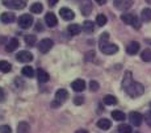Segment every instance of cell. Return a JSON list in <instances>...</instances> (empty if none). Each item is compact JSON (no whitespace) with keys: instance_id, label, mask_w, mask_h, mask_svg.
Instances as JSON below:
<instances>
[{"instance_id":"17","label":"cell","mask_w":151,"mask_h":133,"mask_svg":"<svg viewBox=\"0 0 151 133\" xmlns=\"http://www.w3.org/2000/svg\"><path fill=\"white\" fill-rule=\"evenodd\" d=\"M0 20H1L4 24H11V22H13L14 20H16V17H14L12 12H4L0 16Z\"/></svg>"},{"instance_id":"7","label":"cell","mask_w":151,"mask_h":133,"mask_svg":"<svg viewBox=\"0 0 151 133\" xmlns=\"http://www.w3.org/2000/svg\"><path fill=\"white\" fill-rule=\"evenodd\" d=\"M134 0H114V7L120 11H126L132 8Z\"/></svg>"},{"instance_id":"28","label":"cell","mask_w":151,"mask_h":133,"mask_svg":"<svg viewBox=\"0 0 151 133\" xmlns=\"http://www.w3.org/2000/svg\"><path fill=\"white\" fill-rule=\"evenodd\" d=\"M104 103H105L106 106H114V104H117V98L113 96V95H106V96L104 98Z\"/></svg>"},{"instance_id":"33","label":"cell","mask_w":151,"mask_h":133,"mask_svg":"<svg viewBox=\"0 0 151 133\" xmlns=\"http://www.w3.org/2000/svg\"><path fill=\"white\" fill-rule=\"evenodd\" d=\"M99 83L97 82H95V80H91V83H89V88H91V91H97L99 90Z\"/></svg>"},{"instance_id":"31","label":"cell","mask_w":151,"mask_h":133,"mask_svg":"<svg viewBox=\"0 0 151 133\" xmlns=\"http://www.w3.org/2000/svg\"><path fill=\"white\" fill-rule=\"evenodd\" d=\"M25 44L29 45V46H34L36 45V36H33V34L25 36Z\"/></svg>"},{"instance_id":"32","label":"cell","mask_w":151,"mask_h":133,"mask_svg":"<svg viewBox=\"0 0 151 133\" xmlns=\"http://www.w3.org/2000/svg\"><path fill=\"white\" fill-rule=\"evenodd\" d=\"M106 16L105 15H99L97 17H96V24L99 25V27H104V25L106 24Z\"/></svg>"},{"instance_id":"26","label":"cell","mask_w":151,"mask_h":133,"mask_svg":"<svg viewBox=\"0 0 151 133\" xmlns=\"http://www.w3.org/2000/svg\"><path fill=\"white\" fill-rule=\"evenodd\" d=\"M112 117L116 121H124L126 116H125V113L122 111H113L112 112Z\"/></svg>"},{"instance_id":"8","label":"cell","mask_w":151,"mask_h":133,"mask_svg":"<svg viewBox=\"0 0 151 133\" xmlns=\"http://www.w3.org/2000/svg\"><path fill=\"white\" fill-rule=\"evenodd\" d=\"M16 59L19 62H22V63H28L30 61H33V54L30 51H27V50H22V51H19V54L16 56Z\"/></svg>"},{"instance_id":"11","label":"cell","mask_w":151,"mask_h":133,"mask_svg":"<svg viewBox=\"0 0 151 133\" xmlns=\"http://www.w3.org/2000/svg\"><path fill=\"white\" fill-rule=\"evenodd\" d=\"M59 15L62 16V19H63V20H66V21H70V20H72V19L75 17L74 11L68 9V8H60Z\"/></svg>"},{"instance_id":"10","label":"cell","mask_w":151,"mask_h":133,"mask_svg":"<svg viewBox=\"0 0 151 133\" xmlns=\"http://www.w3.org/2000/svg\"><path fill=\"white\" fill-rule=\"evenodd\" d=\"M67 98H68V92H67V90H65V88H59L55 92V100H57L58 103H63L65 100H67Z\"/></svg>"},{"instance_id":"24","label":"cell","mask_w":151,"mask_h":133,"mask_svg":"<svg viewBox=\"0 0 151 133\" xmlns=\"http://www.w3.org/2000/svg\"><path fill=\"white\" fill-rule=\"evenodd\" d=\"M83 30L84 32H87V33H92V32L95 30V24L92 21H84V24H83Z\"/></svg>"},{"instance_id":"2","label":"cell","mask_w":151,"mask_h":133,"mask_svg":"<svg viewBox=\"0 0 151 133\" xmlns=\"http://www.w3.org/2000/svg\"><path fill=\"white\" fill-rule=\"evenodd\" d=\"M99 45H100V50L103 51L104 54H108V56L116 54L118 51V46L116 44H110L108 41H100Z\"/></svg>"},{"instance_id":"29","label":"cell","mask_w":151,"mask_h":133,"mask_svg":"<svg viewBox=\"0 0 151 133\" xmlns=\"http://www.w3.org/2000/svg\"><path fill=\"white\" fill-rule=\"evenodd\" d=\"M141 58H142V61H145V62H151V50L150 49H146V50L142 51Z\"/></svg>"},{"instance_id":"40","label":"cell","mask_w":151,"mask_h":133,"mask_svg":"<svg viewBox=\"0 0 151 133\" xmlns=\"http://www.w3.org/2000/svg\"><path fill=\"white\" fill-rule=\"evenodd\" d=\"M36 29L37 30H42V24H41V22H37V27H36Z\"/></svg>"},{"instance_id":"30","label":"cell","mask_w":151,"mask_h":133,"mask_svg":"<svg viewBox=\"0 0 151 133\" xmlns=\"http://www.w3.org/2000/svg\"><path fill=\"white\" fill-rule=\"evenodd\" d=\"M118 133H133V129L130 125H126V124H121L118 126Z\"/></svg>"},{"instance_id":"35","label":"cell","mask_w":151,"mask_h":133,"mask_svg":"<svg viewBox=\"0 0 151 133\" xmlns=\"http://www.w3.org/2000/svg\"><path fill=\"white\" fill-rule=\"evenodd\" d=\"M145 121L147 123V125L151 126V111L146 112V115H145Z\"/></svg>"},{"instance_id":"37","label":"cell","mask_w":151,"mask_h":133,"mask_svg":"<svg viewBox=\"0 0 151 133\" xmlns=\"http://www.w3.org/2000/svg\"><path fill=\"white\" fill-rule=\"evenodd\" d=\"M108 38H109V34L108 33H103L100 36V41H108Z\"/></svg>"},{"instance_id":"19","label":"cell","mask_w":151,"mask_h":133,"mask_svg":"<svg viewBox=\"0 0 151 133\" xmlns=\"http://www.w3.org/2000/svg\"><path fill=\"white\" fill-rule=\"evenodd\" d=\"M97 126L100 129H104V131H106V129H109L110 126H112V121L108 120V119H100V120L97 121Z\"/></svg>"},{"instance_id":"21","label":"cell","mask_w":151,"mask_h":133,"mask_svg":"<svg viewBox=\"0 0 151 133\" xmlns=\"http://www.w3.org/2000/svg\"><path fill=\"white\" fill-rule=\"evenodd\" d=\"M30 132V126H29L28 123L25 121H21V123L17 125V133H29Z\"/></svg>"},{"instance_id":"5","label":"cell","mask_w":151,"mask_h":133,"mask_svg":"<svg viewBox=\"0 0 151 133\" xmlns=\"http://www.w3.org/2000/svg\"><path fill=\"white\" fill-rule=\"evenodd\" d=\"M54 46V41L50 38H43L41 41L38 42V45H37V48H38V50L41 51V53H47V51H50V49Z\"/></svg>"},{"instance_id":"38","label":"cell","mask_w":151,"mask_h":133,"mask_svg":"<svg viewBox=\"0 0 151 133\" xmlns=\"http://www.w3.org/2000/svg\"><path fill=\"white\" fill-rule=\"evenodd\" d=\"M4 100V90L0 87V102H3Z\"/></svg>"},{"instance_id":"27","label":"cell","mask_w":151,"mask_h":133,"mask_svg":"<svg viewBox=\"0 0 151 133\" xmlns=\"http://www.w3.org/2000/svg\"><path fill=\"white\" fill-rule=\"evenodd\" d=\"M30 11L33 13H41L43 11V5L41 3H33V4L30 5Z\"/></svg>"},{"instance_id":"25","label":"cell","mask_w":151,"mask_h":133,"mask_svg":"<svg viewBox=\"0 0 151 133\" xmlns=\"http://www.w3.org/2000/svg\"><path fill=\"white\" fill-rule=\"evenodd\" d=\"M21 73H22L24 77L32 78L34 75V70H33V67H32V66H24V67H22V70H21Z\"/></svg>"},{"instance_id":"9","label":"cell","mask_w":151,"mask_h":133,"mask_svg":"<svg viewBox=\"0 0 151 133\" xmlns=\"http://www.w3.org/2000/svg\"><path fill=\"white\" fill-rule=\"evenodd\" d=\"M143 116H142L139 112H132V113L129 115V120L132 121V124L133 125H135V126H139L142 124V121H143Z\"/></svg>"},{"instance_id":"4","label":"cell","mask_w":151,"mask_h":133,"mask_svg":"<svg viewBox=\"0 0 151 133\" xmlns=\"http://www.w3.org/2000/svg\"><path fill=\"white\" fill-rule=\"evenodd\" d=\"M4 7L12 9H22L27 7V0H1Z\"/></svg>"},{"instance_id":"12","label":"cell","mask_w":151,"mask_h":133,"mask_svg":"<svg viewBox=\"0 0 151 133\" xmlns=\"http://www.w3.org/2000/svg\"><path fill=\"white\" fill-rule=\"evenodd\" d=\"M45 22H46V25L47 27H50V28H54V27H57V24H58V20H57V16L54 15V13H46V16H45Z\"/></svg>"},{"instance_id":"22","label":"cell","mask_w":151,"mask_h":133,"mask_svg":"<svg viewBox=\"0 0 151 133\" xmlns=\"http://www.w3.org/2000/svg\"><path fill=\"white\" fill-rule=\"evenodd\" d=\"M12 70V65L7 61H0V71L1 73H9Z\"/></svg>"},{"instance_id":"34","label":"cell","mask_w":151,"mask_h":133,"mask_svg":"<svg viewBox=\"0 0 151 133\" xmlns=\"http://www.w3.org/2000/svg\"><path fill=\"white\" fill-rule=\"evenodd\" d=\"M0 133H12V129L8 125H1L0 126Z\"/></svg>"},{"instance_id":"36","label":"cell","mask_w":151,"mask_h":133,"mask_svg":"<svg viewBox=\"0 0 151 133\" xmlns=\"http://www.w3.org/2000/svg\"><path fill=\"white\" fill-rule=\"evenodd\" d=\"M74 103L76 104V106H80V104L84 103V98H83V96H76V98L74 99Z\"/></svg>"},{"instance_id":"15","label":"cell","mask_w":151,"mask_h":133,"mask_svg":"<svg viewBox=\"0 0 151 133\" xmlns=\"http://www.w3.org/2000/svg\"><path fill=\"white\" fill-rule=\"evenodd\" d=\"M138 51H139V44L137 41L130 42V44L126 46V53L130 54V56H134V54H137Z\"/></svg>"},{"instance_id":"16","label":"cell","mask_w":151,"mask_h":133,"mask_svg":"<svg viewBox=\"0 0 151 133\" xmlns=\"http://www.w3.org/2000/svg\"><path fill=\"white\" fill-rule=\"evenodd\" d=\"M80 11H82V13L84 16H88L89 13L92 12V4L89 0H84V3H82V5H80Z\"/></svg>"},{"instance_id":"6","label":"cell","mask_w":151,"mask_h":133,"mask_svg":"<svg viewBox=\"0 0 151 133\" xmlns=\"http://www.w3.org/2000/svg\"><path fill=\"white\" fill-rule=\"evenodd\" d=\"M33 16L28 15V13H25V15H21L19 17V25L22 28V29H28L29 27H32V24H33Z\"/></svg>"},{"instance_id":"39","label":"cell","mask_w":151,"mask_h":133,"mask_svg":"<svg viewBox=\"0 0 151 133\" xmlns=\"http://www.w3.org/2000/svg\"><path fill=\"white\" fill-rule=\"evenodd\" d=\"M47 1H49V4H50V5H51V7H54V5H55V4H57V3H58V1H59V0H47Z\"/></svg>"},{"instance_id":"18","label":"cell","mask_w":151,"mask_h":133,"mask_svg":"<svg viewBox=\"0 0 151 133\" xmlns=\"http://www.w3.org/2000/svg\"><path fill=\"white\" fill-rule=\"evenodd\" d=\"M37 77H38L40 83H46L49 79H50V75L46 73L45 70H42V69H38V71H37Z\"/></svg>"},{"instance_id":"14","label":"cell","mask_w":151,"mask_h":133,"mask_svg":"<svg viewBox=\"0 0 151 133\" xmlns=\"http://www.w3.org/2000/svg\"><path fill=\"white\" fill-rule=\"evenodd\" d=\"M19 46H20L19 40H17V38H14V37H13V38H11L9 41H8V44L5 45V50H7L8 53H12V51L16 50V49L19 48Z\"/></svg>"},{"instance_id":"41","label":"cell","mask_w":151,"mask_h":133,"mask_svg":"<svg viewBox=\"0 0 151 133\" xmlns=\"http://www.w3.org/2000/svg\"><path fill=\"white\" fill-rule=\"evenodd\" d=\"M95 1H96V3H97V4L103 5V4H105V3H106V0H95Z\"/></svg>"},{"instance_id":"13","label":"cell","mask_w":151,"mask_h":133,"mask_svg":"<svg viewBox=\"0 0 151 133\" xmlns=\"http://www.w3.org/2000/svg\"><path fill=\"white\" fill-rule=\"evenodd\" d=\"M71 87L74 91H76V92H82L86 90V82H84L83 79H76V80H74V82L71 83Z\"/></svg>"},{"instance_id":"3","label":"cell","mask_w":151,"mask_h":133,"mask_svg":"<svg viewBox=\"0 0 151 133\" xmlns=\"http://www.w3.org/2000/svg\"><path fill=\"white\" fill-rule=\"evenodd\" d=\"M121 20H122L125 24L133 25L135 29H139V27H141L139 19H138V17L135 16V15H133V13H124V15L121 16Z\"/></svg>"},{"instance_id":"20","label":"cell","mask_w":151,"mask_h":133,"mask_svg":"<svg viewBox=\"0 0 151 133\" xmlns=\"http://www.w3.org/2000/svg\"><path fill=\"white\" fill-rule=\"evenodd\" d=\"M82 28L83 27H80V25H78V24H71V25H68L67 30L71 36H76V34H79L80 32H82Z\"/></svg>"},{"instance_id":"23","label":"cell","mask_w":151,"mask_h":133,"mask_svg":"<svg viewBox=\"0 0 151 133\" xmlns=\"http://www.w3.org/2000/svg\"><path fill=\"white\" fill-rule=\"evenodd\" d=\"M141 16H142V20H143L145 22L151 21V8H145V9L142 11Z\"/></svg>"},{"instance_id":"1","label":"cell","mask_w":151,"mask_h":133,"mask_svg":"<svg viewBox=\"0 0 151 133\" xmlns=\"http://www.w3.org/2000/svg\"><path fill=\"white\" fill-rule=\"evenodd\" d=\"M122 87L125 90L127 95L130 98H138L141 95H143L145 92V87L138 82H134L132 78V73H126L124 78V82H122Z\"/></svg>"},{"instance_id":"42","label":"cell","mask_w":151,"mask_h":133,"mask_svg":"<svg viewBox=\"0 0 151 133\" xmlns=\"http://www.w3.org/2000/svg\"><path fill=\"white\" fill-rule=\"evenodd\" d=\"M76 133H88V132H87L86 129H79V131H78Z\"/></svg>"}]
</instances>
